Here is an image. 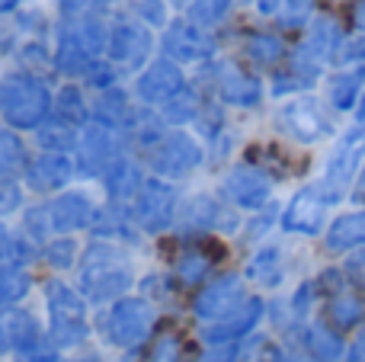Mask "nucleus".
Masks as SVG:
<instances>
[{
  "mask_svg": "<svg viewBox=\"0 0 365 362\" xmlns=\"http://www.w3.org/2000/svg\"><path fill=\"white\" fill-rule=\"evenodd\" d=\"M160 51H164V58L177 61L180 68L182 64H202L215 58L218 38L212 32L199 29L195 23H189V19H173L160 36Z\"/></svg>",
  "mask_w": 365,
  "mask_h": 362,
  "instance_id": "obj_8",
  "label": "nucleus"
},
{
  "mask_svg": "<svg viewBox=\"0 0 365 362\" xmlns=\"http://www.w3.org/2000/svg\"><path fill=\"white\" fill-rule=\"evenodd\" d=\"M42 257H45V263H48V267H55V269H68L71 263H74V257H77V244L71 241V237H58V241L45 244Z\"/></svg>",
  "mask_w": 365,
  "mask_h": 362,
  "instance_id": "obj_46",
  "label": "nucleus"
},
{
  "mask_svg": "<svg viewBox=\"0 0 365 362\" xmlns=\"http://www.w3.org/2000/svg\"><path fill=\"white\" fill-rule=\"evenodd\" d=\"M186 19L195 23L199 29L218 26L231 16V0H186Z\"/></svg>",
  "mask_w": 365,
  "mask_h": 362,
  "instance_id": "obj_39",
  "label": "nucleus"
},
{
  "mask_svg": "<svg viewBox=\"0 0 365 362\" xmlns=\"http://www.w3.org/2000/svg\"><path fill=\"white\" fill-rule=\"evenodd\" d=\"M132 218L148 234L167 231L177 218V190L167 180H145L141 192L132 199Z\"/></svg>",
  "mask_w": 365,
  "mask_h": 362,
  "instance_id": "obj_9",
  "label": "nucleus"
},
{
  "mask_svg": "<svg viewBox=\"0 0 365 362\" xmlns=\"http://www.w3.org/2000/svg\"><path fill=\"white\" fill-rule=\"evenodd\" d=\"M32 289V276L19 267H0V308L16 305L29 295Z\"/></svg>",
  "mask_w": 365,
  "mask_h": 362,
  "instance_id": "obj_40",
  "label": "nucleus"
},
{
  "mask_svg": "<svg viewBox=\"0 0 365 362\" xmlns=\"http://www.w3.org/2000/svg\"><path fill=\"white\" fill-rule=\"evenodd\" d=\"M77 362H100V359H77Z\"/></svg>",
  "mask_w": 365,
  "mask_h": 362,
  "instance_id": "obj_64",
  "label": "nucleus"
},
{
  "mask_svg": "<svg viewBox=\"0 0 365 362\" xmlns=\"http://www.w3.org/2000/svg\"><path fill=\"white\" fill-rule=\"evenodd\" d=\"M154 327V308L145 299H119L106 314V337L113 346L132 350L145 343Z\"/></svg>",
  "mask_w": 365,
  "mask_h": 362,
  "instance_id": "obj_7",
  "label": "nucleus"
},
{
  "mask_svg": "<svg viewBox=\"0 0 365 362\" xmlns=\"http://www.w3.org/2000/svg\"><path fill=\"white\" fill-rule=\"evenodd\" d=\"M346 337L327 321H304L302 324V353L314 362H343L346 359Z\"/></svg>",
  "mask_w": 365,
  "mask_h": 362,
  "instance_id": "obj_17",
  "label": "nucleus"
},
{
  "mask_svg": "<svg viewBox=\"0 0 365 362\" xmlns=\"http://www.w3.org/2000/svg\"><path fill=\"white\" fill-rule=\"evenodd\" d=\"M365 61V36H346L343 45L336 48L334 64H359Z\"/></svg>",
  "mask_w": 365,
  "mask_h": 362,
  "instance_id": "obj_48",
  "label": "nucleus"
},
{
  "mask_svg": "<svg viewBox=\"0 0 365 362\" xmlns=\"http://www.w3.org/2000/svg\"><path fill=\"white\" fill-rule=\"evenodd\" d=\"M55 115L64 122H71V125H90V115H93V109L87 106V100H83L81 87H74V83H68V87H61V93L55 96Z\"/></svg>",
  "mask_w": 365,
  "mask_h": 362,
  "instance_id": "obj_36",
  "label": "nucleus"
},
{
  "mask_svg": "<svg viewBox=\"0 0 365 362\" xmlns=\"http://www.w3.org/2000/svg\"><path fill=\"white\" fill-rule=\"evenodd\" d=\"M356 122H359V125H365V90H362L359 106H356Z\"/></svg>",
  "mask_w": 365,
  "mask_h": 362,
  "instance_id": "obj_62",
  "label": "nucleus"
},
{
  "mask_svg": "<svg viewBox=\"0 0 365 362\" xmlns=\"http://www.w3.org/2000/svg\"><path fill=\"white\" fill-rule=\"evenodd\" d=\"M247 279L257 282V286L276 289L282 282V250L272 247V244L269 247H259L250 257V263H247Z\"/></svg>",
  "mask_w": 365,
  "mask_h": 362,
  "instance_id": "obj_33",
  "label": "nucleus"
},
{
  "mask_svg": "<svg viewBox=\"0 0 365 362\" xmlns=\"http://www.w3.org/2000/svg\"><path fill=\"white\" fill-rule=\"evenodd\" d=\"M135 106L128 103V93L122 87H113V90H103V93H96V103H93V122H100V125L106 128H125L128 119H132Z\"/></svg>",
  "mask_w": 365,
  "mask_h": 362,
  "instance_id": "obj_30",
  "label": "nucleus"
},
{
  "mask_svg": "<svg viewBox=\"0 0 365 362\" xmlns=\"http://www.w3.org/2000/svg\"><path fill=\"white\" fill-rule=\"evenodd\" d=\"M71 173H74V164H71L68 154L45 151L26 167V186L36 192H55L71 183Z\"/></svg>",
  "mask_w": 365,
  "mask_h": 362,
  "instance_id": "obj_20",
  "label": "nucleus"
},
{
  "mask_svg": "<svg viewBox=\"0 0 365 362\" xmlns=\"http://www.w3.org/2000/svg\"><path fill=\"white\" fill-rule=\"evenodd\" d=\"M237 356H240L237 343H218V346H212L208 353H202L199 362H237Z\"/></svg>",
  "mask_w": 365,
  "mask_h": 362,
  "instance_id": "obj_51",
  "label": "nucleus"
},
{
  "mask_svg": "<svg viewBox=\"0 0 365 362\" xmlns=\"http://www.w3.org/2000/svg\"><path fill=\"white\" fill-rule=\"evenodd\" d=\"M164 125H167V122L160 119V115L148 113V109H135L132 119H128V125L122 128V132H125V138L132 141L135 148H141V151H154V148L167 138V128Z\"/></svg>",
  "mask_w": 365,
  "mask_h": 362,
  "instance_id": "obj_31",
  "label": "nucleus"
},
{
  "mask_svg": "<svg viewBox=\"0 0 365 362\" xmlns=\"http://www.w3.org/2000/svg\"><path fill=\"white\" fill-rule=\"evenodd\" d=\"M218 257H221V250L212 247L205 237H199L195 244H186L177 254V263H173V273H177L180 286H199V282H205V276L212 273Z\"/></svg>",
  "mask_w": 365,
  "mask_h": 362,
  "instance_id": "obj_22",
  "label": "nucleus"
},
{
  "mask_svg": "<svg viewBox=\"0 0 365 362\" xmlns=\"http://www.w3.org/2000/svg\"><path fill=\"white\" fill-rule=\"evenodd\" d=\"M202 109H205L202 106V93L186 83L170 103L160 106V119H164L167 125H186V122H199Z\"/></svg>",
  "mask_w": 365,
  "mask_h": 362,
  "instance_id": "obj_34",
  "label": "nucleus"
},
{
  "mask_svg": "<svg viewBox=\"0 0 365 362\" xmlns=\"http://www.w3.org/2000/svg\"><path fill=\"white\" fill-rule=\"evenodd\" d=\"M324 321L340 333H356L365 327V295L356 286L324 299Z\"/></svg>",
  "mask_w": 365,
  "mask_h": 362,
  "instance_id": "obj_19",
  "label": "nucleus"
},
{
  "mask_svg": "<svg viewBox=\"0 0 365 362\" xmlns=\"http://www.w3.org/2000/svg\"><path fill=\"white\" fill-rule=\"evenodd\" d=\"M182 87H186L182 68L164 55L154 58V61L148 64V68H141L138 77H135V96H138L141 103H148V106H164Z\"/></svg>",
  "mask_w": 365,
  "mask_h": 362,
  "instance_id": "obj_14",
  "label": "nucleus"
},
{
  "mask_svg": "<svg viewBox=\"0 0 365 362\" xmlns=\"http://www.w3.org/2000/svg\"><path fill=\"white\" fill-rule=\"evenodd\" d=\"M115 157H119V141H115L113 128L100 125V122L83 125L81 141H77V170L83 177H96V173H106Z\"/></svg>",
  "mask_w": 365,
  "mask_h": 362,
  "instance_id": "obj_16",
  "label": "nucleus"
},
{
  "mask_svg": "<svg viewBox=\"0 0 365 362\" xmlns=\"http://www.w3.org/2000/svg\"><path fill=\"white\" fill-rule=\"evenodd\" d=\"M19 4H23V0H0V16H4V13H13Z\"/></svg>",
  "mask_w": 365,
  "mask_h": 362,
  "instance_id": "obj_61",
  "label": "nucleus"
},
{
  "mask_svg": "<svg viewBox=\"0 0 365 362\" xmlns=\"http://www.w3.org/2000/svg\"><path fill=\"white\" fill-rule=\"evenodd\" d=\"M343 362H365V327L353 333V340H349V346H346V359Z\"/></svg>",
  "mask_w": 365,
  "mask_h": 362,
  "instance_id": "obj_52",
  "label": "nucleus"
},
{
  "mask_svg": "<svg viewBox=\"0 0 365 362\" xmlns=\"http://www.w3.org/2000/svg\"><path fill=\"white\" fill-rule=\"evenodd\" d=\"M13 247H16V237H13L10 231L0 224V263H4L6 257H13Z\"/></svg>",
  "mask_w": 365,
  "mask_h": 362,
  "instance_id": "obj_55",
  "label": "nucleus"
},
{
  "mask_svg": "<svg viewBox=\"0 0 365 362\" xmlns=\"http://www.w3.org/2000/svg\"><path fill=\"white\" fill-rule=\"evenodd\" d=\"M100 61V58H93L87 48H83L81 42H77L74 36H71V29L64 23H58V45H55V71L64 77H87V71L93 68V64Z\"/></svg>",
  "mask_w": 365,
  "mask_h": 362,
  "instance_id": "obj_26",
  "label": "nucleus"
},
{
  "mask_svg": "<svg viewBox=\"0 0 365 362\" xmlns=\"http://www.w3.org/2000/svg\"><path fill=\"white\" fill-rule=\"evenodd\" d=\"M182 222H186L189 228H199V231H234L237 228L234 212L225 209V205L212 196L189 199V205L182 209Z\"/></svg>",
  "mask_w": 365,
  "mask_h": 362,
  "instance_id": "obj_25",
  "label": "nucleus"
},
{
  "mask_svg": "<svg viewBox=\"0 0 365 362\" xmlns=\"http://www.w3.org/2000/svg\"><path fill=\"white\" fill-rule=\"evenodd\" d=\"M285 0H257V10L263 13V16H276L279 10H282Z\"/></svg>",
  "mask_w": 365,
  "mask_h": 362,
  "instance_id": "obj_57",
  "label": "nucleus"
},
{
  "mask_svg": "<svg viewBox=\"0 0 365 362\" xmlns=\"http://www.w3.org/2000/svg\"><path fill=\"white\" fill-rule=\"evenodd\" d=\"M103 186H106L109 199L113 202H132L135 196L141 192V186H145V180H141V170L132 164L128 157H115L113 164H109V170L103 173Z\"/></svg>",
  "mask_w": 365,
  "mask_h": 362,
  "instance_id": "obj_28",
  "label": "nucleus"
},
{
  "mask_svg": "<svg viewBox=\"0 0 365 362\" xmlns=\"http://www.w3.org/2000/svg\"><path fill=\"white\" fill-rule=\"evenodd\" d=\"M19 29H23V32L45 29V19H42V13H19Z\"/></svg>",
  "mask_w": 365,
  "mask_h": 362,
  "instance_id": "obj_54",
  "label": "nucleus"
},
{
  "mask_svg": "<svg viewBox=\"0 0 365 362\" xmlns=\"http://www.w3.org/2000/svg\"><path fill=\"white\" fill-rule=\"evenodd\" d=\"M365 247V209L336 215L324 231V250L334 257H349Z\"/></svg>",
  "mask_w": 365,
  "mask_h": 362,
  "instance_id": "obj_18",
  "label": "nucleus"
},
{
  "mask_svg": "<svg viewBox=\"0 0 365 362\" xmlns=\"http://www.w3.org/2000/svg\"><path fill=\"white\" fill-rule=\"evenodd\" d=\"M343 273H346L349 282H353V286L365 295V247L346 257V263H343Z\"/></svg>",
  "mask_w": 365,
  "mask_h": 362,
  "instance_id": "obj_49",
  "label": "nucleus"
},
{
  "mask_svg": "<svg viewBox=\"0 0 365 362\" xmlns=\"http://www.w3.org/2000/svg\"><path fill=\"white\" fill-rule=\"evenodd\" d=\"M321 77V61L295 51L292 61H285L282 68L272 71V96H285V93H302V90H311Z\"/></svg>",
  "mask_w": 365,
  "mask_h": 362,
  "instance_id": "obj_21",
  "label": "nucleus"
},
{
  "mask_svg": "<svg viewBox=\"0 0 365 362\" xmlns=\"http://www.w3.org/2000/svg\"><path fill=\"white\" fill-rule=\"evenodd\" d=\"M23 362H61L55 353H42V350H32V353H23Z\"/></svg>",
  "mask_w": 365,
  "mask_h": 362,
  "instance_id": "obj_58",
  "label": "nucleus"
},
{
  "mask_svg": "<svg viewBox=\"0 0 365 362\" xmlns=\"http://www.w3.org/2000/svg\"><path fill=\"white\" fill-rule=\"evenodd\" d=\"M132 282V263L122 257V250H115L106 241L87 247V254L81 260V292L87 301H96V305L119 301Z\"/></svg>",
  "mask_w": 365,
  "mask_h": 362,
  "instance_id": "obj_2",
  "label": "nucleus"
},
{
  "mask_svg": "<svg viewBox=\"0 0 365 362\" xmlns=\"http://www.w3.org/2000/svg\"><path fill=\"white\" fill-rule=\"evenodd\" d=\"M314 6H317V0H285L282 10H279V26L282 29H302L311 19Z\"/></svg>",
  "mask_w": 365,
  "mask_h": 362,
  "instance_id": "obj_45",
  "label": "nucleus"
},
{
  "mask_svg": "<svg viewBox=\"0 0 365 362\" xmlns=\"http://www.w3.org/2000/svg\"><path fill=\"white\" fill-rule=\"evenodd\" d=\"M362 164H365V125L356 122L353 128H346V132L336 138L334 151H330L327 167H324V177L317 180L321 196L327 199L330 205L343 202V199L353 192Z\"/></svg>",
  "mask_w": 365,
  "mask_h": 362,
  "instance_id": "obj_3",
  "label": "nucleus"
},
{
  "mask_svg": "<svg viewBox=\"0 0 365 362\" xmlns=\"http://www.w3.org/2000/svg\"><path fill=\"white\" fill-rule=\"evenodd\" d=\"M26 164V145L10 125H0V180L13 177Z\"/></svg>",
  "mask_w": 365,
  "mask_h": 362,
  "instance_id": "obj_38",
  "label": "nucleus"
},
{
  "mask_svg": "<svg viewBox=\"0 0 365 362\" xmlns=\"http://www.w3.org/2000/svg\"><path fill=\"white\" fill-rule=\"evenodd\" d=\"M45 301H48V340L55 346H81L87 340V308L83 299L71 286L51 279L45 282Z\"/></svg>",
  "mask_w": 365,
  "mask_h": 362,
  "instance_id": "obj_4",
  "label": "nucleus"
},
{
  "mask_svg": "<svg viewBox=\"0 0 365 362\" xmlns=\"http://www.w3.org/2000/svg\"><path fill=\"white\" fill-rule=\"evenodd\" d=\"M263 311H266L263 299H247V305L240 308V311H234L231 318H225V321H218V324H212L208 331H202V337H205L212 346H218V343H234V340L247 337V333H250L253 327L259 324Z\"/></svg>",
  "mask_w": 365,
  "mask_h": 362,
  "instance_id": "obj_23",
  "label": "nucleus"
},
{
  "mask_svg": "<svg viewBox=\"0 0 365 362\" xmlns=\"http://www.w3.org/2000/svg\"><path fill=\"white\" fill-rule=\"evenodd\" d=\"M23 205V190L13 180H0V215H10Z\"/></svg>",
  "mask_w": 365,
  "mask_h": 362,
  "instance_id": "obj_50",
  "label": "nucleus"
},
{
  "mask_svg": "<svg viewBox=\"0 0 365 362\" xmlns=\"http://www.w3.org/2000/svg\"><path fill=\"white\" fill-rule=\"evenodd\" d=\"M343 38L346 36H343L340 23H336L334 16H317L314 23L308 26V36L298 45V51L314 58V61H330V58L336 55V48L343 45Z\"/></svg>",
  "mask_w": 365,
  "mask_h": 362,
  "instance_id": "obj_27",
  "label": "nucleus"
},
{
  "mask_svg": "<svg viewBox=\"0 0 365 362\" xmlns=\"http://www.w3.org/2000/svg\"><path fill=\"white\" fill-rule=\"evenodd\" d=\"M365 90V68H353V71H340L327 81V100L336 113H349V109L359 106Z\"/></svg>",
  "mask_w": 365,
  "mask_h": 362,
  "instance_id": "obj_29",
  "label": "nucleus"
},
{
  "mask_svg": "<svg viewBox=\"0 0 365 362\" xmlns=\"http://www.w3.org/2000/svg\"><path fill=\"white\" fill-rule=\"evenodd\" d=\"M285 362H314V359H308V356H292V359H285Z\"/></svg>",
  "mask_w": 365,
  "mask_h": 362,
  "instance_id": "obj_63",
  "label": "nucleus"
},
{
  "mask_svg": "<svg viewBox=\"0 0 365 362\" xmlns=\"http://www.w3.org/2000/svg\"><path fill=\"white\" fill-rule=\"evenodd\" d=\"M154 48V36L141 19L132 16H115L109 26V48H106V61H113L119 68V74L135 71L148 61Z\"/></svg>",
  "mask_w": 365,
  "mask_h": 362,
  "instance_id": "obj_6",
  "label": "nucleus"
},
{
  "mask_svg": "<svg viewBox=\"0 0 365 362\" xmlns=\"http://www.w3.org/2000/svg\"><path fill=\"white\" fill-rule=\"evenodd\" d=\"M77 141H81L77 128L71 125V122L58 119V115H51V119L45 122L42 128H38V145H42L45 151H51V154H68V151H77Z\"/></svg>",
  "mask_w": 365,
  "mask_h": 362,
  "instance_id": "obj_35",
  "label": "nucleus"
},
{
  "mask_svg": "<svg viewBox=\"0 0 365 362\" xmlns=\"http://www.w3.org/2000/svg\"><path fill=\"white\" fill-rule=\"evenodd\" d=\"M6 331H10V343L19 353H32L42 340V327L29 311H10L6 314Z\"/></svg>",
  "mask_w": 365,
  "mask_h": 362,
  "instance_id": "obj_37",
  "label": "nucleus"
},
{
  "mask_svg": "<svg viewBox=\"0 0 365 362\" xmlns=\"http://www.w3.org/2000/svg\"><path fill=\"white\" fill-rule=\"evenodd\" d=\"M182 359V340L177 331H160L148 346L145 362H180Z\"/></svg>",
  "mask_w": 365,
  "mask_h": 362,
  "instance_id": "obj_42",
  "label": "nucleus"
},
{
  "mask_svg": "<svg viewBox=\"0 0 365 362\" xmlns=\"http://www.w3.org/2000/svg\"><path fill=\"white\" fill-rule=\"evenodd\" d=\"M244 305H247L244 279H240V276H234V273H225V276H218V279H212L208 286H202L199 295L192 299L195 318L212 321V324L231 318V314L240 311Z\"/></svg>",
  "mask_w": 365,
  "mask_h": 362,
  "instance_id": "obj_11",
  "label": "nucleus"
},
{
  "mask_svg": "<svg viewBox=\"0 0 365 362\" xmlns=\"http://www.w3.org/2000/svg\"><path fill=\"white\" fill-rule=\"evenodd\" d=\"M10 45H13V36L4 29V26H0V55H4V51H10Z\"/></svg>",
  "mask_w": 365,
  "mask_h": 362,
  "instance_id": "obj_60",
  "label": "nucleus"
},
{
  "mask_svg": "<svg viewBox=\"0 0 365 362\" xmlns=\"http://www.w3.org/2000/svg\"><path fill=\"white\" fill-rule=\"evenodd\" d=\"M10 331H6V314H0V356H4L6 350H10Z\"/></svg>",
  "mask_w": 365,
  "mask_h": 362,
  "instance_id": "obj_59",
  "label": "nucleus"
},
{
  "mask_svg": "<svg viewBox=\"0 0 365 362\" xmlns=\"http://www.w3.org/2000/svg\"><path fill=\"white\" fill-rule=\"evenodd\" d=\"M327 209H330V202L321 196L317 183H311L289 199V205H285V212H282V228L289 231V234L317 237L327 231Z\"/></svg>",
  "mask_w": 365,
  "mask_h": 362,
  "instance_id": "obj_13",
  "label": "nucleus"
},
{
  "mask_svg": "<svg viewBox=\"0 0 365 362\" xmlns=\"http://www.w3.org/2000/svg\"><path fill=\"white\" fill-rule=\"evenodd\" d=\"M349 196H353L356 205H362V209H365V164H362L359 177H356V186H353V192H349Z\"/></svg>",
  "mask_w": 365,
  "mask_h": 362,
  "instance_id": "obj_56",
  "label": "nucleus"
},
{
  "mask_svg": "<svg viewBox=\"0 0 365 362\" xmlns=\"http://www.w3.org/2000/svg\"><path fill=\"white\" fill-rule=\"evenodd\" d=\"M208 77H212V83H215L218 100L227 103V106L250 109V106H259V100H263V83H259V77L250 74V71L237 61H215L212 68H208Z\"/></svg>",
  "mask_w": 365,
  "mask_h": 362,
  "instance_id": "obj_12",
  "label": "nucleus"
},
{
  "mask_svg": "<svg viewBox=\"0 0 365 362\" xmlns=\"http://www.w3.org/2000/svg\"><path fill=\"white\" fill-rule=\"evenodd\" d=\"M16 58H19V64H23V71H29V74H36V77H38V71H45L48 64H55V55H48L45 42H38V38L19 45Z\"/></svg>",
  "mask_w": 365,
  "mask_h": 362,
  "instance_id": "obj_43",
  "label": "nucleus"
},
{
  "mask_svg": "<svg viewBox=\"0 0 365 362\" xmlns=\"http://www.w3.org/2000/svg\"><path fill=\"white\" fill-rule=\"evenodd\" d=\"M93 234L96 237H125V241H135V231L132 224H128V218L122 215V209H115V205H109V209H96V218H93Z\"/></svg>",
  "mask_w": 365,
  "mask_h": 362,
  "instance_id": "obj_41",
  "label": "nucleus"
},
{
  "mask_svg": "<svg viewBox=\"0 0 365 362\" xmlns=\"http://www.w3.org/2000/svg\"><path fill=\"white\" fill-rule=\"evenodd\" d=\"M225 196L231 199L237 209H250V212L263 209V205L269 202V196H272L269 170L250 164V160L240 164V167H234V170L225 177Z\"/></svg>",
  "mask_w": 365,
  "mask_h": 362,
  "instance_id": "obj_15",
  "label": "nucleus"
},
{
  "mask_svg": "<svg viewBox=\"0 0 365 362\" xmlns=\"http://www.w3.org/2000/svg\"><path fill=\"white\" fill-rule=\"evenodd\" d=\"M48 215H51V228L68 234V231L90 228L96 218V209L83 192H61V196L48 205Z\"/></svg>",
  "mask_w": 365,
  "mask_h": 362,
  "instance_id": "obj_24",
  "label": "nucleus"
},
{
  "mask_svg": "<svg viewBox=\"0 0 365 362\" xmlns=\"http://www.w3.org/2000/svg\"><path fill=\"white\" fill-rule=\"evenodd\" d=\"M276 125L279 132L289 135L298 145H317V141L334 135V119L314 96H298V100L285 103L276 113Z\"/></svg>",
  "mask_w": 365,
  "mask_h": 362,
  "instance_id": "obj_5",
  "label": "nucleus"
},
{
  "mask_svg": "<svg viewBox=\"0 0 365 362\" xmlns=\"http://www.w3.org/2000/svg\"><path fill=\"white\" fill-rule=\"evenodd\" d=\"M23 228H26V234L32 237V241H45V234H48V228H51V215H48V209H29L26 212V218H23Z\"/></svg>",
  "mask_w": 365,
  "mask_h": 362,
  "instance_id": "obj_47",
  "label": "nucleus"
},
{
  "mask_svg": "<svg viewBox=\"0 0 365 362\" xmlns=\"http://www.w3.org/2000/svg\"><path fill=\"white\" fill-rule=\"evenodd\" d=\"M349 23H353V29L365 32V0H353L349 4Z\"/></svg>",
  "mask_w": 365,
  "mask_h": 362,
  "instance_id": "obj_53",
  "label": "nucleus"
},
{
  "mask_svg": "<svg viewBox=\"0 0 365 362\" xmlns=\"http://www.w3.org/2000/svg\"><path fill=\"white\" fill-rule=\"evenodd\" d=\"M51 90L42 77L29 74V71H13L0 81V115L10 128H42L51 119Z\"/></svg>",
  "mask_w": 365,
  "mask_h": 362,
  "instance_id": "obj_1",
  "label": "nucleus"
},
{
  "mask_svg": "<svg viewBox=\"0 0 365 362\" xmlns=\"http://www.w3.org/2000/svg\"><path fill=\"white\" fill-rule=\"evenodd\" d=\"M244 55L247 61H253L257 68H276L285 55H289V45L282 36L276 32H250V38L244 42Z\"/></svg>",
  "mask_w": 365,
  "mask_h": 362,
  "instance_id": "obj_32",
  "label": "nucleus"
},
{
  "mask_svg": "<svg viewBox=\"0 0 365 362\" xmlns=\"http://www.w3.org/2000/svg\"><path fill=\"white\" fill-rule=\"evenodd\" d=\"M199 164H202V148L186 132H167V138L154 151H148V167L164 180L189 177Z\"/></svg>",
  "mask_w": 365,
  "mask_h": 362,
  "instance_id": "obj_10",
  "label": "nucleus"
},
{
  "mask_svg": "<svg viewBox=\"0 0 365 362\" xmlns=\"http://www.w3.org/2000/svg\"><path fill=\"white\" fill-rule=\"evenodd\" d=\"M135 19H141L148 29H167L170 26L167 0H135Z\"/></svg>",
  "mask_w": 365,
  "mask_h": 362,
  "instance_id": "obj_44",
  "label": "nucleus"
}]
</instances>
